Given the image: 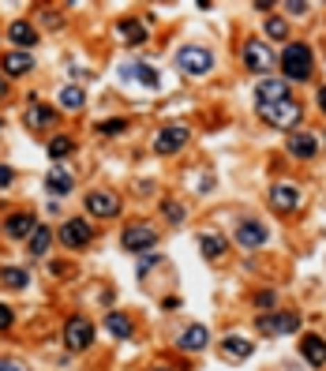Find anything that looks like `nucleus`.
Returning a JSON list of instances; mask_svg holds the SVG:
<instances>
[{
    "label": "nucleus",
    "mask_w": 326,
    "mask_h": 371,
    "mask_svg": "<svg viewBox=\"0 0 326 371\" xmlns=\"http://www.w3.org/2000/svg\"><path fill=\"white\" fill-rule=\"evenodd\" d=\"M311 49H307L304 42H296V45H285V53H282V71H285V79H296V83H304V79H311Z\"/></svg>",
    "instance_id": "nucleus-1"
},
{
    "label": "nucleus",
    "mask_w": 326,
    "mask_h": 371,
    "mask_svg": "<svg viewBox=\"0 0 326 371\" xmlns=\"http://www.w3.org/2000/svg\"><path fill=\"white\" fill-rule=\"evenodd\" d=\"M176 68H180L184 76H207L214 68V53L207 45H184V49L176 53Z\"/></svg>",
    "instance_id": "nucleus-2"
},
{
    "label": "nucleus",
    "mask_w": 326,
    "mask_h": 371,
    "mask_svg": "<svg viewBox=\"0 0 326 371\" xmlns=\"http://www.w3.org/2000/svg\"><path fill=\"white\" fill-rule=\"evenodd\" d=\"M64 345L71 352H83L87 345H94V327H90L87 315H71L68 327H64Z\"/></svg>",
    "instance_id": "nucleus-3"
},
{
    "label": "nucleus",
    "mask_w": 326,
    "mask_h": 371,
    "mask_svg": "<svg viewBox=\"0 0 326 371\" xmlns=\"http://www.w3.org/2000/svg\"><path fill=\"white\" fill-rule=\"evenodd\" d=\"M259 113H263V120H266V124H274V128H293V124H300V105H296L293 98L274 101V105H259Z\"/></svg>",
    "instance_id": "nucleus-4"
},
{
    "label": "nucleus",
    "mask_w": 326,
    "mask_h": 371,
    "mask_svg": "<svg viewBox=\"0 0 326 371\" xmlns=\"http://www.w3.org/2000/svg\"><path fill=\"white\" fill-rule=\"evenodd\" d=\"M244 64L251 71H259V76H266L270 64H274V49H270L266 42L251 38V42H244Z\"/></svg>",
    "instance_id": "nucleus-5"
},
{
    "label": "nucleus",
    "mask_w": 326,
    "mask_h": 371,
    "mask_svg": "<svg viewBox=\"0 0 326 371\" xmlns=\"http://www.w3.org/2000/svg\"><path fill=\"white\" fill-rule=\"evenodd\" d=\"M120 244H124V252H146V248L157 244V233L146 225V221H139V225H128V229H124Z\"/></svg>",
    "instance_id": "nucleus-6"
},
{
    "label": "nucleus",
    "mask_w": 326,
    "mask_h": 371,
    "mask_svg": "<svg viewBox=\"0 0 326 371\" xmlns=\"http://www.w3.org/2000/svg\"><path fill=\"white\" fill-rule=\"evenodd\" d=\"M259 330L270 334V338H274V334H296V330H300V315H296V311L263 315V319H259Z\"/></svg>",
    "instance_id": "nucleus-7"
},
{
    "label": "nucleus",
    "mask_w": 326,
    "mask_h": 371,
    "mask_svg": "<svg viewBox=\"0 0 326 371\" xmlns=\"http://www.w3.org/2000/svg\"><path fill=\"white\" fill-rule=\"evenodd\" d=\"M90 240H94V229H90L83 218H71V221L60 225V244L64 248H87Z\"/></svg>",
    "instance_id": "nucleus-8"
},
{
    "label": "nucleus",
    "mask_w": 326,
    "mask_h": 371,
    "mask_svg": "<svg viewBox=\"0 0 326 371\" xmlns=\"http://www.w3.org/2000/svg\"><path fill=\"white\" fill-rule=\"evenodd\" d=\"M184 143H188V128L184 124H169V128H162V132L154 135V150L157 154H176Z\"/></svg>",
    "instance_id": "nucleus-9"
},
{
    "label": "nucleus",
    "mask_w": 326,
    "mask_h": 371,
    "mask_svg": "<svg viewBox=\"0 0 326 371\" xmlns=\"http://www.w3.org/2000/svg\"><path fill=\"white\" fill-rule=\"evenodd\" d=\"M266 225L263 221H240L237 225V244L240 248H263L266 244Z\"/></svg>",
    "instance_id": "nucleus-10"
},
{
    "label": "nucleus",
    "mask_w": 326,
    "mask_h": 371,
    "mask_svg": "<svg viewBox=\"0 0 326 371\" xmlns=\"http://www.w3.org/2000/svg\"><path fill=\"white\" fill-rule=\"evenodd\" d=\"M270 207L274 210H296L300 207V188H293V184H274V188H270Z\"/></svg>",
    "instance_id": "nucleus-11"
},
{
    "label": "nucleus",
    "mask_w": 326,
    "mask_h": 371,
    "mask_svg": "<svg viewBox=\"0 0 326 371\" xmlns=\"http://www.w3.org/2000/svg\"><path fill=\"white\" fill-rule=\"evenodd\" d=\"M255 98H259V105L285 101V98H289V83H285V79H263V83L255 87Z\"/></svg>",
    "instance_id": "nucleus-12"
},
{
    "label": "nucleus",
    "mask_w": 326,
    "mask_h": 371,
    "mask_svg": "<svg viewBox=\"0 0 326 371\" xmlns=\"http://www.w3.org/2000/svg\"><path fill=\"white\" fill-rule=\"evenodd\" d=\"M87 210L94 218H113L120 210V199L109 196V191H90V196H87Z\"/></svg>",
    "instance_id": "nucleus-13"
},
{
    "label": "nucleus",
    "mask_w": 326,
    "mask_h": 371,
    "mask_svg": "<svg viewBox=\"0 0 326 371\" xmlns=\"http://www.w3.org/2000/svg\"><path fill=\"white\" fill-rule=\"evenodd\" d=\"M300 352H304V360L311 368H326V341L319 338V334H304Z\"/></svg>",
    "instance_id": "nucleus-14"
},
{
    "label": "nucleus",
    "mask_w": 326,
    "mask_h": 371,
    "mask_svg": "<svg viewBox=\"0 0 326 371\" xmlns=\"http://www.w3.org/2000/svg\"><path fill=\"white\" fill-rule=\"evenodd\" d=\"M210 345V330L203 327V322H195V327H188L180 334V349L184 352H199V349H207Z\"/></svg>",
    "instance_id": "nucleus-15"
},
{
    "label": "nucleus",
    "mask_w": 326,
    "mask_h": 371,
    "mask_svg": "<svg viewBox=\"0 0 326 371\" xmlns=\"http://www.w3.org/2000/svg\"><path fill=\"white\" fill-rule=\"evenodd\" d=\"M0 68H4V76H26V71L34 68V57H31V53H23V49H15V53H4V60H0Z\"/></svg>",
    "instance_id": "nucleus-16"
},
{
    "label": "nucleus",
    "mask_w": 326,
    "mask_h": 371,
    "mask_svg": "<svg viewBox=\"0 0 326 371\" xmlns=\"http://www.w3.org/2000/svg\"><path fill=\"white\" fill-rule=\"evenodd\" d=\"M34 229H38V221H34L31 214H12L4 221V233L12 236V240H26V236H34Z\"/></svg>",
    "instance_id": "nucleus-17"
},
{
    "label": "nucleus",
    "mask_w": 326,
    "mask_h": 371,
    "mask_svg": "<svg viewBox=\"0 0 326 371\" xmlns=\"http://www.w3.org/2000/svg\"><path fill=\"white\" fill-rule=\"evenodd\" d=\"M251 352H255V345H251L248 338H225V341H221V356L237 360V364H240V360H248Z\"/></svg>",
    "instance_id": "nucleus-18"
},
{
    "label": "nucleus",
    "mask_w": 326,
    "mask_h": 371,
    "mask_svg": "<svg viewBox=\"0 0 326 371\" xmlns=\"http://www.w3.org/2000/svg\"><path fill=\"white\" fill-rule=\"evenodd\" d=\"M315 150H319V143H315L311 132L289 135V154H296V157H315Z\"/></svg>",
    "instance_id": "nucleus-19"
},
{
    "label": "nucleus",
    "mask_w": 326,
    "mask_h": 371,
    "mask_svg": "<svg viewBox=\"0 0 326 371\" xmlns=\"http://www.w3.org/2000/svg\"><path fill=\"white\" fill-rule=\"evenodd\" d=\"M8 38H12V45H23V53H26V45H34V42H38V31H34L31 23L15 19L12 26H8Z\"/></svg>",
    "instance_id": "nucleus-20"
},
{
    "label": "nucleus",
    "mask_w": 326,
    "mask_h": 371,
    "mask_svg": "<svg viewBox=\"0 0 326 371\" xmlns=\"http://www.w3.org/2000/svg\"><path fill=\"white\" fill-rule=\"evenodd\" d=\"M45 188H49L53 196H68V191H71V173L60 169V165H57V169H49V176H45Z\"/></svg>",
    "instance_id": "nucleus-21"
},
{
    "label": "nucleus",
    "mask_w": 326,
    "mask_h": 371,
    "mask_svg": "<svg viewBox=\"0 0 326 371\" xmlns=\"http://www.w3.org/2000/svg\"><path fill=\"white\" fill-rule=\"evenodd\" d=\"M117 34H120L128 45H143V42H146V26L135 23V19H124V23L117 26Z\"/></svg>",
    "instance_id": "nucleus-22"
},
{
    "label": "nucleus",
    "mask_w": 326,
    "mask_h": 371,
    "mask_svg": "<svg viewBox=\"0 0 326 371\" xmlns=\"http://www.w3.org/2000/svg\"><path fill=\"white\" fill-rule=\"evenodd\" d=\"M53 117H57V109H53V105H31V109H26V128L38 132V128H45Z\"/></svg>",
    "instance_id": "nucleus-23"
},
{
    "label": "nucleus",
    "mask_w": 326,
    "mask_h": 371,
    "mask_svg": "<svg viewBox=\"0 0 326 371\" xmlns=\"http://www.w3.org/2000/svg\"><path fill=\"white\" fill-rule=\"evenodd\" d=\"M49 240H53V229H49V225H38V229H34V236H31V248H26V252H31L34 259H42L45 252H49Z\"/></svg>",
    "instance_id": "nucleus-24"
},
{
    "label": "nucleus",
    "mask_w": 326,
    "mask_h": 371,
    "mask_svg": "<svg viewBox=\"0 0 326 371\" xmlns=\"http://www.w3.org/2000/svg\"><path fill=\"white\" fill-rule=\"evenodd\" d=\"M0 285H8V289H26V285H31V274L19 270V266H4V270H0Z\"/></svg>",
    "instance_id": "nucleus-25"
},
{
    "label": "nucleus",
    "mask_w": 326,
    "mask_h": 371,
    "mask_svg": "<svg viewBox=\"0 0 326 371\" xmlns=\"http://www.w3.org/2000/svg\"><path fill=\"white\" fill-rule=\"evenodd\" d=\"M105 330L113 334V338H132V322H128V315H120V311L105 315Z\"/></svg>",
    "instance_id": "nucleus-26"
},
{
    "label": "nucleus",
    "mask_w": 326,
    "mask_h": 371,
    "mask_svg": "<svg viewBox=\"0 0 326 371\" xmlns=\"http://www.w3.org/2000/svg\"><path fill=\"white\" fill-rule=\"evenodd\" d=\"M124 71H128V76H132V79H139V83H143V87H151V90L157 87V71L151 68V64H128Z\"/></svg>",
    "instance_id": "nucleus-27"
},
{
    "label": "nucleus",
    "mask_w": 326,
    "mask_h": 371,
    "mask_svg": "<svg viewBox=\"0 0 326 371\" xmlns=\"http://www.w3.org/2000/svg\"><path fill=\"white\" fill-rule=\"evenodd\" d=\"M199 248H203V255H207V259H218V255H225V236L207 233V236L199 240Z\"/></svg>",
    "instance_id": "nucleus-28"
},
{
    "label": "nucleus",
    "mask_w": 326,
    "mask_h": 371,
    "mask_svg": "<svg viewBox=\"0 0 326 371\" xmlns=\"http://www.w3.org/2000/svg\"><path fill=\"white\" fill-rule=\"evenodd\" d=\"M60 105L76 113V109H83V105H87V94H83L79 87H64V90H60Z\"/></svg>",
    "instance_id": "nucleus-29"
},
{
    "label": "nucleus",
    "mask_w": 326,
    "mask_h": 371,
    "mask_svg": "<svg viewBox=\"0 0 326 371\" xmlns=\"http://www.w3.org/2000/svg\"><path fill=\"white\" fill-rule=\"evenodd\" d=\"M266 38L285 42V38H289V23H285V19H277V15H274V19H266Z\"/></svg>",
    "instance_id": "nucleus-30"
},
{
    "label": "nucleus",
    "mask_w": 326,
    "mask_h": 371,
    "mask_svg": "<svg viewBox=\"0 0 326 371\" xmlns=\"http://www.w3.org/2000/svg\"><path fill=\"white\" fill-rule=\"evenodd\" d=\"M71 150H76V143H71V139H53V143H49V157H53V162H57V157H68Z\"/></svg>",
    "instance_id": "nucleus-31"
},
{
    "label": "nucleus",
    "mask_w": 326,
    "mask_h": 371,
    "mask_svg": "<svg viewBox=\"0 0 326 371\" xmlns=\"http://www.w3.org/2000/svg\"><path fill=\"white\" fill-rule=\"evenodd\" d=\"M124 128H128V120H101L98 132H101V135H120Z\"/></svg>",
    "instance_id": "nucleus-32"
},
{
    "label": "nucleus",
    "mask_w": 326,
    "mask_h": 371,
    "mask_svg": "<svg viewBox=\"0 0 326 371\" xmlns=\"http://www.w3.org/2000/svg\"><path fill=\"white\" fill-rule=\"evenodd\" d=\"M165 218H169V221H184V207H180V202H165Z\"/></svg>",
    "instance_id": "nucleus-33"
},
{
    "label": "nucleus",
    "mask_w": 326,
    "mask_h": 371,
    "mask_svg": "<svg viewBox=\"0 0 326 371\" xmlns=\"http://www.w3.org/2000/svg\"><path fill=\"white\" fill-rule=\"evenodd\" d=\"M12 319H15L12 308H8V304H0V330H8V327H12Z\"/></svg>",
    "instance_id": "nucleus-34"
},
{
    "label": "nucleus",
    "mask_w": 326,
    "mask_h": 371,
    "mask_svg": "<svg viewBox=\"0 0 326 371\" xmlns=\"http://www.w3.org/2000/svg\"><path fill=\"white\" fill-rule=\"evenodd\" d=\"M274 300H277V296L270 293V289H263V293L255 296V304H259V308H270V304H274Z\"/></svg>",
    "instance_id": "nucleus-35"
},
{
    "label": "nucleus",
    "mask_w": 326,
    "mask_h": 371,
    "mask_svg": "<svg viewBox=\"0 0 326 371\" xmlns=\"http://www.w3.org/2000/svg\"><path fill=\"white\" fill-rule=\"evenodd\" d=\"M285 12H293V15H304V12H307V4H304V0H289V4H285Z\"/></svg>",
    "instance_id": "nucleus-36"
},
{
    "label": "nucleus",
    "mask_w": 326,
    "mask_h": 371,
    "mask_svg": "<svg viewBox=\"0 0 326 371\" xmlns=\"http://www.w3.org/2000/svg\"><path fill=\"white\" fill-rule=\"evenodd\" d=\"M0 371H26V368L15 364V360H0Z\"/></svg>",
    "instance_id": "nucleus-37"
},
{
    "label": "nucleus",
    "mask_w": 326,
    "mask_h": 371,
    "mask_svg": "<svg viewBox=\"0 0 326 371\" xmlns=\"http://www.w3.org/2000/svg\"><path fill=\"white\" fill-rule=\"evenodd\" d=\"M8 184H12V169H4V165H0V188H8Z\"/></svg>",
    "instance_id": "nucleus-38"
},
{
    "label": "nucleus",
    "mask_w": 326,
    "mask_h": 371,
    "mask_svg": "<svg viewBox=\"0 0 326 371\" xmlns=\"http://www.w3.org/2000/svg\"><path fill=\"white\" fill-rule=\"evenodd\" d=\"M319 109H323V113H326V87L319 90Z\"/></svg>",
    "instance_id": "nucleus-39"
},
{
    "label": "nucleus",
    "mask_w": 326,
    "mask_h": 371,
    "mask_svg": "<svg viewBox=\"0 0 326 371\" xmlns=\"http://www.w3.org/2000/svg\"><path fill=\"white\" fill-rule=\"evenodd\" d=\"M4 94H8V83H4V79H0V98H4Z\"/></svg>",
    "instance_id": "nucleus-40"
},
{
    "label": "nucleus",
    "mask_w": 326,
    "mask_h": 371,
    "mask_svg": "<svg viewBox=\"0 0 326 371\" xmlns=\"http://www.w3.org/2000/svg\"><path fill=\"white\" fill-rule=\"evenodd\" d=\"M154 371H173V368H154Z\"/></svg>",
    "instance_id": "nucleus-41"
},
{
    "label": "nucleus",
    "mask_w": 326,
    "mask_h": 371,
    "mask_svg": "<svg viewBox=\"0 0 326 371\" xmlns=\"http://www.w3.org/2000/svg\"><path fill=\"white\" fill-rule=\"evenodd\" d=\"M0 128H4V120H0Z\"/></svg>",
    "instance_id": "nucleus-42"
}]
</instances>
